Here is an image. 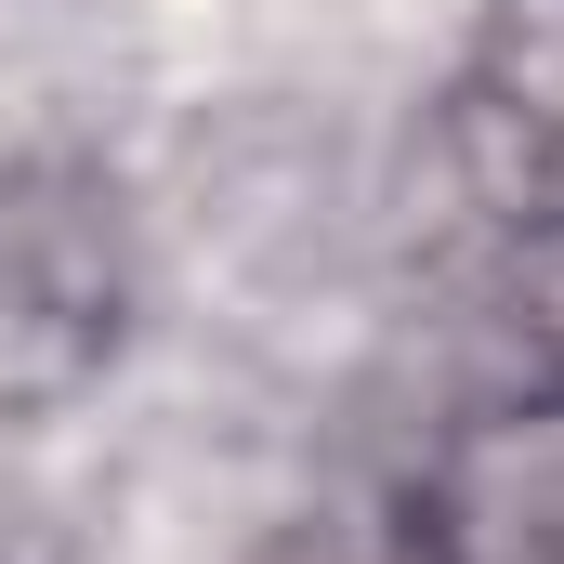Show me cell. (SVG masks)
<instances>
[{
	"label": "cell",
	"instance_id": "6da1fadb",
	"mask_svg": "<svg viewBox=\"0 0 564 564\" xmlns=\"http://www.w3.org/2000/svg\"><path fill=\"white\" fill-rule=\"evenodd\" d=\"M408 564H564V381H473L394 473Z\"/></svg>",
	"mask_w": 564,
	"mask_h": 564
},
{
	"label": "cell",
	"instance_id": "7a4b0ae2",
	"mask_svg": "<svg viewBox=\"0 0 564 564\" xmlns=\"http://www.w3.org/2000/svg\"><path fill=\"white\" fill-rule=\"evenodd\" d=\"M381 564H408V552H394V525H381Z\"/></svg>",
	"mask_w": 564,
	"mask_h": 564
}]
</instances>
